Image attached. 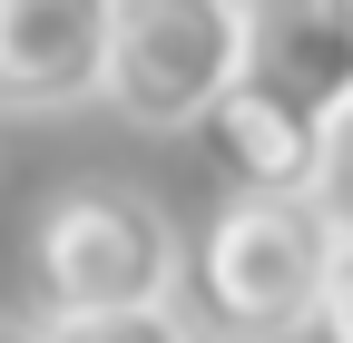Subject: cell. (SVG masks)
I'll return each instance as SVG.
<instances>
[{
	"label": "cell",
	"mask_w": 353,
	"mask_h": 343,
	"mask_svg": "<svg viewBox=\"0 0 353 343\" xmlns=\"http://www.w3.org/2000/svg\"><path fill=\"white\" fill-rule=\"evenodd\" d=\"M176 226L138 187H59L30 226V294L39 314H118V304H176Z\"/></svg>",
	"instance_id": "1"
},
{
	"label": "cell",
	"mask_w": 353,
	"mask_h": 343,
	"mask_svg": "<svg viewBox=\"0 0 353 343\" xmlns=\"http://www.w3.org/2000/svg\"><path fill=\"white\" fill-rule=\"evenodd\" d=\"M334 226L314 196H226L196 236V314L216 343H285L314 314Z\"/></svg>",
	"instance_id": "2"
},
{
	"label": "cell",
	"mask_w": 353,
	"mask_h": 343,
	"mask_svg": "<svg viewBox=\"0 0 353 343\" xmlns=\"http://www.w3.org/2000/svg\"><path fill=\"white\" fill-rule=\"evenodd\" d=\"M245 50H255L245 0H118L99 98L148 138H176L245 79Z\"/></svg>",
	"instance_id": "3"
},
{
	"label": "cell",
	"mask_w": 353,
	"mask_h": 343,
	"mask_svg": "<svg viewBox=\"0 0 353 343\" xmlns=\"http://www.w3.org/2000/svg\"><path fill=\"white\" fill-rule=\"evenodd\" d=\"M118 0H0V108H79L108 89Z\"/></svg>",
	"instance_id": "4"
},
{
	"label": "cell",
	"mask_w": 353,
	"mask_h": 343,
	"mask_svg": "<svg viewBox=\"0 0 353 343\" xmlns=\"http://www.w3.org/2000/svg\"><path fill=\"white\" fill-rule=\"evenodd\" d=\"M324 108H304V98H285L275 79H236L226 98H216L206 118H196V138H206V157L226 167V187L236 196H314V177H324Z\"/></svg>",
	"instance_id": "5"
},
{
	"label": "cell",
	"mask_w": 353,
	"mask_h": 343,
	"mask_svg": "<svg viewBox=\"0 0 353 343\" xmlns=\"http://www.w3.org/2000/svg\"><path fill=\"white\" fill-rule=\"evenodd\" d=\"M255 20V50L245 69L255 79H275L285 98L304 108H353V30L334 20V0H285V10H245Z\"/></svg>",
	"instance_id": "6"
},
{
	"label": "cell",
	"mask_w": 353,
	"mask_h": 343,
	"mask_svg": "<svg viewBox=\"0 0 353 343\" xmlns=\"http://www.w3.org/2000/svg\"><path fill=\"white\" fill-rule=\"evenodd\" d=\"M39 343H206L176 304H118V314H39Z\"/></svg>",
	"instance_id": "7"
},
{
	"label": "cell",
	"mask_w": 353,
	"mask_h": 343,
	"mask_svg": "<svg viewBox=\"0 0 353 343\" xmlns=\"http://www.w3.org/2000/svg\"><path fill=\"white\" fill-rule=\"evenodd\" d=\"M314 206H324V226L353 245V108H334V127H324V177H314Z\"/></svg>",
	"instance_id": "8"
},
{
	"label": "cell",
	"mask_w": 353,
	"mask_h": 343,
	"mask_svg": "<svg viewBox=\"0 0 353 343\" xmlns=\"http://www.w3.org/2000/svg\"><path fill=\"white\" fill-rule=\"evenodd\" d=\"M304 343H353V245H343V236H334V265H324V284H314Z\"/></svg>",
	"instance_id": "9"
},
{
	"label": "cell",
	"mask_w": 353,
	"mask_h": 343,
	"mask_svg": "<svg viewBox=\"0 0 353 343\" xmlns=\"http://www.w3.org/2000/svg\"><path fill=\"white\" fill-rule=\"evenodd\" d=\"M0 343H39V324H20V314H0Z\"/></svg>",
	"instance_id": "10"
},
{
	"label": "cell",
	"mask_w": 353,
	"mask_h": 343,
	"mask_svg": "<svg viewBox=\"0 0 353 343\" xmlns=\"http://www.w3.org/2000/svg\"><path fill=\"white\" fill-rule=\"evenodd\" d=\"M334 20H343V30H353V0H334Z\"/></svg>",
	"instance_id": "11"
},
{
	"label": "cell",
	"mask_w": 353,
	"mask_h": 343,
	"mask_svg": "<svg viewBox=\"0 0 353 343\" xmlns=\"http://www.w3.org/2000/svg\"><path fill=\"white\" fill-rule=\"evenodd\" d=\"M245 10H285V0H245Z\"/></svg>",
	"instance_id": "12"
},
{
	"label": "cell",
	"mask_w": 353,
	"mask_h": 343,
	"mask_svg": "<svg viewBox=\"0 0 353 343\" xmlns=\"http://www.w3.org/2000/svg\"><path fill=\"white\" fill-rule=\"evenodd\" d=\"M206 343H216V333H206Z\"/></svg>",
	"instance_id": "13"
}]
</instances>
